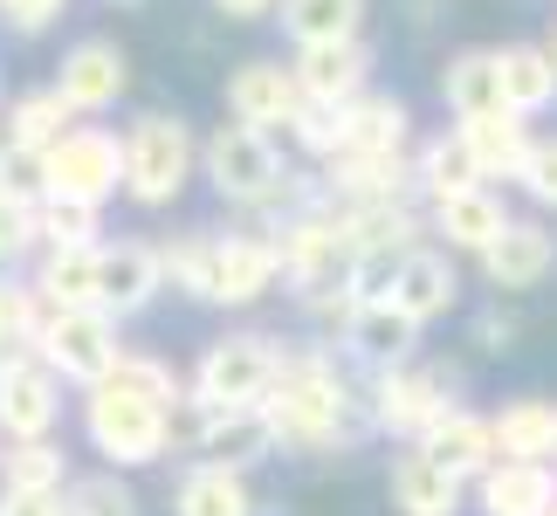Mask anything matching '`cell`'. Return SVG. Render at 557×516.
<instances>
[{
	"label": "cell",
	"mask_w": 557,
	"mask_h": 516,
	"mask_svg": "<svg viewBox=\"0 0 557 516\" xmlns=\"http://www.w3.org/2000/svg\"><path fill=\"white\" fill-rule=\"evenodd\" d=\"M441 97H447V111H455V118L503 111V56L496 49H461L441 70Z\"/></svg>",
	"instance_id": "cell-26"
},
{
	"label": "cell",
	"mask_w": 557,
	"mask_h": 516,
	"mask_svg": "<svg viewBox=\"0 0 557 516\" xmlns=\"http://www.w3.org/2000/svg\"><path fill=\"white\" fill-rule=\"evenodd\" d=\"M111 8H138V0H111Z\"/></svg>",
	"instance_id": "cell-46"
},
{
	"label": "cell",
	"mask_w": 557,
	"mask_h": 516,
	"mask_svg": "<svg viewBox=\"0 0 557 516\" xmlns=\"http://www.w3.org/2000/svg\"><path fill=\"white\" fill-rule=\"evenodd\" d=\"M289 70H296V90H304L310 103H351V97L372 90L366 35H351V41H304V49L289 56Z\"/></svg>",
	"instance_id": "cell-10"
},
{
	"label": "cell",
	"mask_w": 557,
	"mask_h": 516,
	"mask_svg": "<svg viewBox=\"0 0 557 516\" xmlns=\"http://www.w3.org/2000/svg\"><path fill=\"white\" fill-rule=\"evenodd\" d=\"M385 496H393L399 516H461L468 482L455 476V468H441V462L413 441L406 455H393V468H385Z\"/></svg>",
	"instance_id": "cell-14"
},
{
	"label": "cell",
	"mask_w": 557,
	"mask_h": 516,
	"mask_svg": "<svg viewBox=\"0 0 557 516\" xmlns=\"http://www.w3.org/2000/svg\"><path fill=\"white\" fill-rule=\"evenodd\" d=\"M262 414L275 427V447L324 455V447L358 441V427L372 420V406L351 400V385L331 365V352H289L275 385H269V400H262Z\"/></svg>",
	"instance_id": "cell-1"
},
{
	"label": "cell",
	"mask_w": 557,
	"mask_h": 516,
	"mask_svg": "<svg viewBox=\"0 0 557 516\" xmlns=\"http://www.w3.org/2000/svg\"><path fill=\"white\" fill-rule=\"evenodd\" d=\"M461 138H468V152H475L482 165V180H517L523 159H530V118L523 111H482V118H461Z\"/></svg>",
	"instance_id": "cell-23"
},
{
	"label": "cell",
	"mask_w": 557,
	"mask_h": 516,
	"mask_svg": "<svg viewBox=\"0 0 557 516\" xmlns=\"http://www.w3.org/2000/svg\"><path fill=\"white\" fill-rule=\"evenodd\" d=\"M35 352H41V365H49L55 379H70V385H97V379L124 358V344H117V317H111V310H97V304H83V310H49V324H41Z\"/></svg>",
	"instance_id": "cell-7"
},
{
	"label": "cell",
	"mask_w": 557,
	"mask_h": 516,
	"mask_svg": "<svg viewBox=\"0 0 557 516\" xmlns=\"http://www.w3.org/2000/svg\"><path fill=\"white\" fill-rule=\"evenodd\" d=\"M275 21L296 49L304 41H351L366 35V0H275Z\"/></svg>",
	"instance_id": "cell-28"
},
{
	"label": "cell",
	"mask_w": 557,
	"mask_h": 516,
	"mask_svg": "<svg viewBox=\"0 0 557 516\" xmlns=\"http://www.w3.org/2000/svg\"><path fill=\"white\" fill-rule=\"evenodd\" d=\"M173 516H255V489L248 468L227 462H193L173 482Z\"/></svg>",
	"instance_id": "cell-24"
},
{
	"label": "cell",
	"mask_w": 557,
	"mask_h": 516,
	"mask_svg": "<svg viewBox=\"0 0 557 516\" xmlns=\"http://www.w3.org/2000/svg\"><path fill=\"white\" fill-rule=\"evenodd\" d=\"M283 283V255L275 234H221V269H213V304L221 310H248Z\"/></svg>",
	"instance_id": "cell-15"
},
{
	"label": "cell",
	"mask_w": 557,
	"mask_h": 516,
	"mask_svg": "<svg viewBox=\"0 0 557 516\" xmlns=\"http://www.w3.org/2000/svg\"><path fill=\"white\" fill-rule=\"evenodd\" d=\"M372 427H385V434L399 441H420L426 427H434L447 406H455V379L441 372V365H385V372H372Z\"/></svg>",
	"instance_id": "cell-8"
},
{
	"label": "cell",
	"mask_w": 557,
	"mask_h": 516,
	"mask_svg": "<svg viewBox=\"0 0 557 516\" xmlns=\"http://www.w3.org/2000/svg\"><path fill=\"white\" fill-rule=\"evenodd\" d=\"M544 516H557V503H550V509H544Z\"/></svg>",
	"instance_id": "cell-47"
},
{
	"label": "cell",
	"mask_w": 557,
	"mask_h": 516,
	"mask_svg": "<svg viewBox=\"0 0 557 516\" xmlns=\"http://www.w3.org/2000/svg\"><path fill=\"white\" fill-rule=\"evenodd\" d=\"M413 248H420V242H413ZM399 262H406V248H358L351 269H345L351 296H358V304H385V296H393V283H399Z\"/></svg>",
	"instance_id": "cell-38"
},
{
	"label": "cell",
	"mask_w": 557,
	"mask_h": 516,
	"mask_svg": "<svg viewBox=\"0 0 557 516\" xmlns=\"http://www.w3.org/2000/svg\"><path fill=\"white\" fill-rule=\"evenodd\" d=\"M213 14H227V21H269L275 0H213Z\"/></svg>",
	"instance_id": "cell-45"
},
{
	"label": "cell",
	"mask_w": 557,
	"mask_h": 516,
	"mask_svg": "<svg viewBox=\"0 0 557 516\" xmlns=\"http://www.w3.org/2000/svg\"><path fill=\"white\" fill-rule=\"evenodd\" d=\"M97 248H103V242H97ZM97 248H41L35 290L49 296L55 310H83V304H97Z\"/></svg>",
	"instance_id": "cell-31"
},
{
	"label": "cell",
	"mask_w": 557,
	"mask_h": 516,
	"mask_svg": "<svg viewBox=\"0 0 557 516\" xmlns=\"http://www.w3.org/2000/svg\"><path fill=\"white\" fill-rule=\"evenodd\" d=\"M413 186L426 193V200H447V193L482 186V165H475V152H468L461 124H455V132H441V138H426L420 152H413Z\"/></svg>",
	"instance_id": "cell-27"
},
{
	"label": "cell",
	"mask_w": 557,
	"mask_h": 516,
	"mask_svg": "<svg viewBox=\"0 0 557 516\" xmlns=\"http://www.w3.org/2000/svg\"><path fill=\"white\" fill-rule=\"evenodd\" d=\"M509 221H517V213L503 207V193L488 180L468 186V193H447V200H426V234L447 242V255H482Z\"/></svg>",
	"instance_id": "cell-12"
},
{
	"label": "cell",
	"mask_w": 557,
	"mask_h": 516,
	"mask_svg": "<svg viewBox=\"0 0 557 516\" xmlns=\"http://www.w3.org/2000/svg\"><path fill=\"white\" fill-rule=\"evenodd\" d=\"M55 90L70 97L76 118H103V111H117L124 90H132V56H124L111 35H90L55 62Z\"/></svg>",
	"instance_id": "cell-9"
},
{
	"label": "cell",
	"mask_w": 557,
	"mask_h": 516,
	"mask_svg": "<svg viewBox=\"0 0 557 516\" xmlns=\"http://www.w3.org/2000/svg\"><path fill=\"white\" fill-rule=\"evenodd\" d=\"M159 290H165V262L152 242H103L97 248V310H111L117 324L152 310Z\"/></svg>",
	"instance_id": "cell-11"
},
{
	"label": "cell",
	"mask_w": 557,
	"mask_h": 516,
	"mask_svg": "<svg viewBox=\"0 0 557 516\" xmlns=\"http://www.w3.org/2000/svg\"><path fill=\"white\" fill-rule=\"evenodd\" d=\"M70 516H138V496L117 468H103V476L70 482Z\"/></svg>",
	"instance_id": "cell-39"
},
{
	"label": "cell",
	"mask_w": 557,
	"mask_h": 516,
	"mask_svg": "<svg viewBox=\"0 0 557 516\" xmlns=\"http://www.w3.org/2000/svg\"><path fill=\"white\" fill-rule=\"evenodd\" d=\"M550 269H557V234L544 221H509L496 242L482 248L488 290H537Z\"/></svg>",
	"instance_id": "cell-17"
},
{
	"label": "cell",
	"mask_w": 557,
	"mask_h": 516,
	"mask_svg": "<svg viewBox=\"0 0 557 516\" xmlns=\"http://www.w3.org/2000/svg\"><path fill=\"white\" fill-rule=\"evenodd\" d=\"M296 111H304V90H296L289 62H242V70L227 76V118L275 132V124H289Z\"/></svg>",
	"instance_id": "cell-19"
},
{
	"label": "cell",
	"mask_w": 557,
	"mask_h": 516,
	"mask_svg": "<svg viewBox=\"0 0 557 516\" xmlns=\"http://www.w3.org/2000/svg\"><path fill=\"white\" fill-rule=\"evenodd\" d=\"M503 56V103L523 118H537L557 103V49H544V41H509Z\"/></svg>",
	"instance_id": "cell-25"
},
{
	"label": "cell",
	"mask_w": 557,
	"mask_h": 516,
	"mask_svg": "<svg viewBox=\"0 0 557 516\" xmlns=\"http://www.w3.org/2000/svg\"><path fill=\"white\" fill-rule=\"evenodd\" d=\"M83 441L111 468H152L173 447V400H152L103 372L97 385H83Z\"/></svg>",
	"instance_id": "cell-3"
},
{
	"label": "cell",
	"mask_w": 557,
	"mask_h": 516,
	"mask_svg": "<svg viewBox=\"0 0 557 516\" xmlns=\"http://www.w3.org/2000/svg\"><path fill=\"white\" fill-rule=\"evenodd\" d=\"M103 207L90 200H41V248H97Z\"/></svg>",
	"instance_id": "cell-36"
},
{
	"label": "cell",
	"mask_w": 557,
	"mask_h": 516,
	"mask_svg": "<svg viewBox=\"0 0 557 516\" xmlns=\"http://www.w3.org/2000/svg\"><path fill=\"white\" fill-rule=\"evenodd\" d=\"M62 420V379L41 358H21L0 372V434L8 441H41Z\"/></svg>",
	"instance_id": "cell-13"
},
{
	"label": "cell",
	"mask_w": 557,
	"mask_h": 516,
	"mask_svg": "<svg viewBox=\"0 0 557 516\" xmlns=\"http://www.w3.org/2000/svg\"><path fill=\"white\" fill-rule=\"evenodd\" d=\"M550 49H557V35H550Z\"/></svg>",
	"instance_id": "cell-49"
},
{
	"label": "cell",
	"mask_w": 557,
	"mask_h": 516,
	"mask_svg": "<svg viewBox=\"0 0 557 516\" xmlns=\"http://www.w3.org/2000/svg\"><path fill=\"white\" fill-rule=\"evenodd\" d=\"M0 489H70V455L41 441H8L0 447Z\"/></svg>",
	"instance_id": "cell-34"
},
{
	"label": "cell",
	"mask_w": 557,
	"mask_h": 516,
	"mask_svg": "<svg viewBox=\"0 0 557 516\" xmlns=\"http://www.w3.org/2000/svg\"><path fill=\"white\" fill-rule=\"evenodd\" d=\"M49 296H41L35 290V275H28V283H14V275H0V337H41V324H49Z\"/></svg>",
	"instance_id": "cell-37"
},
{
	"label": "cell",
	"mask_w": 557,
	"mask_h": 516,
	"mask_svg": "<svg viewBox=\"0 0 557 516\" xmlns=\"http://www.w3.org/2000/svg\"><path fill=\"white\" fill-rule=\"evenodd\" d=\"M193 172H200V138L186 118L145 111L124 132V200L132 207H173Z\"/></svg>",
	"instance_id": "cell-4"
},
{
	"label": "cell",
	"mask_w": 557,
	"mask_h": 516,
	"mask_svg": "<svg viewBox=\"0 0 557 516\" xmlns=\"http://www.w3.org/2000/svg\"><path fill=\"white\" fill-rule=\"evenodd\" d=\"M324 193L331 200H406L413 186V145L399 152H337L324 159Z\"/></svg>",
	"instance_id": "cell-16"
},
{
	"label": "cell",
	"mask_w": 557,
	"mask_h": 516,
	"mask_svg": "<svg viewBox=\"0 0 557 516\" xmlns=\"http://www.w3.org/2000/svg\"><path fill=\"white\" fill-rule=\"evenodd\" d=\"M41 248V200H14V193H0V262H21V255Z\"/></svg>",
	"instance_id": "cell-41"
},
{
	"label": "cell",
	"mask_w": 557,
	"mask_h": 516,
	"mask_svg": "<svg viewBox=\"0 0 557 516\" xmlns=\"http://www.w3.org/2000/svg\"><path fill=\"white\" fill-rule=\"evenodd\" d=\"M393 304L413 317V324L426 331V324H441L447 310L461 304V275H455V262H447V248H406V262H399V283H393Z\"/></svg>",
	"instance_id": "cell-20"
},
{
	"label": "cell",
	"mask_w": 557,
	"mask_h": 516,
	"mask_svg": "<svg viewBox=\"0 0 557 516\" xmlns=\"http://www.w3.org/2000/svg\"><path fill=\"white\" fill-rule=\"evenodd\" d=\"M159 262H165V283L186 290L193 304H213V269H221V234H173L159 242Z\"/></svg>",
	"instance_id": "cell-32"
},
{
	"label": "cell",
	"mask_w": 557,
	"mask_h": 516,
	"mask_svg": "<svg viewBox=\"0 0 557 516\" xmlns=\"http://www.w3.org/2000/svg\"><path fill=\"white\" fill-rule=\"evenodd\" d=\"M283 344L262 337V331H234V337H213L200 365H193V393L213 400V406H262L275 372H283Z\"/></svg>",
	"instance_id": "cell-5"
},
{
	"label": "cell",
	"mask_w": 557,
	"mask_h": 516,
	"mask_svg": "<svg viewBox=\"0 0 557 516\" xmlns=\"http://www.w3.org/2000/svg\"><path fill=\"white\" fill-rule=\"evenodd\" d=\"M0 447H8V434H0Z\"/></svg>",
	"instance_id": "cell-48"
},
{
	"label": "cell",
	"mask_w": 557,
	"mask_h": 516,
	"mask_svg": "<svg viewBox=\"0 0 557 516\" xmlns=\"http://www.w3.org/2000/svg\"><path fill=\"white\" fill-rule=\"evenodd\" d=\"M345 118H351L345 152H399V145L413 138V111H406L399 97H385V90L351 97V103H345Z\"/></svg>",
	"instance_id": "cell-30"
},
{
	"label": "cell",
	"mask_w": 557,
	"mask_h": 516,
	"mask_svg": "<svg viewBox=\"0 0 557 516\" xmlns=\"http://www.w3.org/2000/svg\"><path fill=\"white\" fill-rule=\"evenodd\" d=\"M62 14H70V0H0V21L14 35H49Z\"/></svg>",
	"instance_id": "cell-43"
},
{
	"label": "cell",
	"mask_w": 557,
	"mask_h": 516,
	"mask_svg": "<svg viewBox=\"0 0 557 516\" xmlns=\"http://www.w3.org/2000/svg\"><path fill=\"white\" fill-rule=\"evenodd\" d=\"M413 344H420V324L393 304V296H385V304H351V317H345V352L366 365V372L406 365V358H413Z\"/></svg>",
	"instance_id": "cell-21"
},
{
	"label": "cell",
	"mask_w": 557,
	"mask_h": 516,
	"mask_svg": "<svg viewBox=\"0 0 557 516\" xmlns=\"http://www.w3.org/2000/svg\"><path fill=\"white\" fill-rule=\"evenodd\" d=\"M0 516H70V489H0Z\"/></svg>",
	"instance_id": "cell-44"
},
{
	"label": "cell",
	"mask_w": 557,
	"mask_h": 516,
	"mask_svg": "<svg viewBox=\"0 0 557 516\" xmlns=\"http://www.w3.org/2000/svg\"><path fill=\"white\" fill-rule=\"evenodd\" d=\"M76 124V111H70V97L55 90H28V97H14L8 103V124H0V138H14V145H35V152H49V145L62 138Z\"/></svg>",
	"instance_id": "cell-33"
},
{
	"label": "cell",
	"mask_w": 557,
	"mask_h": 516,
	"mask_svg": "<svg viewBox=\"0 0 557 516\" xmlns=\"http://www.w3.org/2000/svg\"><path fill=\"white\" fill-rule=\"evenodd\" d=\"M200 180L221 193L227 207H248V213H296L310 207L324 180H304V172H289L283 152H275V138L262 124H221L207 145H200Z\"/></svg>",
	"instance_id": "cell-2"
},
{
	"label": "cell",
	"mask_w": 557,
	"mask_h": 516,
	"mask_svg": "<svg viewBox=\"0 0 557 516\" xmlns=\"http://www.w3.org/2000/svg\"><path fill=\"white\" fill-rule=\"evenodd\" d=\"M0 193H14V200H41V193H49V152L0 138Z\"/></svg>",
	"instance_id": "cell-40"
},
{
	"label": "cell",
	"mask_w": 557,
	"mask_h": 516,
	"mask_svg": "<svg viewBox=\"0 0 557 516\" xmlns=\"http://www.w3.org/2000/svg\"><path fill=\"white\" fill-rule=\"evenodd\" d=\"M550 503H557L550 462H517V455H503V462L475 482V509H482V516H544Z\"/></svg>",
	"instance_id": "cell-22"
},
{
	"label": "cell",
	"mask_w": 557,
	"mask_h": 516,
	"mask_svg": "<svg viewBox=\"0 0 557 516\" xmlns=\"http://www.w3.org/2000/svg\"><path fill=\"white\" fill-rule=\"evenodd\" d=\"M517 180H523V193H530L537 207H557V138H537V145H530V159H523Z\"/></svg>",
	"instance_id": "cell-42"
},
{
	"label": "cell",
	"mask_w": 557,
	"mask_h": 516,
	"mask_svg": "<svg viewBox=\"0 0 557 516\" xmlns=\"http://www.w3.org/2000/svg\"><path fill=\"white\" fill-rule=\"evenodd\" d=\"M496 447L517 462H557V400H509L496 414Z\"/></svg>",
	"instance_id": "cell-29"
},
{
	"label": "cell",
	"mask_w": 557,
	"mask_h": 516,
	"mask_svg": "<svg viewBox=\"0 0 557 516\" xmlns=\"http://www.w3.org/2000/svg\"><path fill=\"white\" fill-rule=\"evenodd\" d=\"M289 138H296V152H310V159H337V152H345V138H351L345 103H310L304 97V111L289 118Z\"/></svg>",
	"instance_id": "cell-35"
},
{
	"label": "cell",
	"mask_w": 557,
	"mask_h": 516,
	"mask_svg": "<svg viewBox=\"0 0 557 516\" xmlns=\"http://www.w3.org/2000/svg\"><path fill=\"white\" fill-rule=\"evenodd\" d=\"M420 447L434 455L441 468H455L461 482H482L488 468L503 462V447H496V420L488 414H468V406H447V414L420 434Z\"/></svg>",
	"instance_id": "cell-18"
},
{
	"label": "cell",
	"mask_w": 557,
	"mask_h": 516,
	"mask_svg": "<svg viewBox=\"0 0 557 516\" xmlns=\"http://www.w3.org/2000/svg\"><path fill=\"white\" fill-rule=\"evenodd\" d=\"M124 193V138L103 132V124H70L49 145V193L41 200H117Z\"/></svg>",
	"instance_id": "cell-6"
}]
</instances>
